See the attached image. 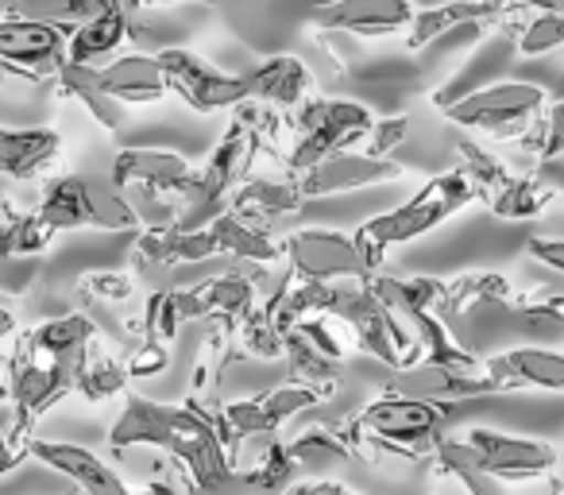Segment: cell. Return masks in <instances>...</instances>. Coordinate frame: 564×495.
<instances>
[{
	"label": "cell",
	"mask_w": 564,
	"mask_h": 495,
	"mask_svg": "<svg viewBox=\"0 0 564 495\" xmlns=\"http://www.w3.org/2000/svg\"><path fill=\"white\" fill-rule=\"evenodd\" d=\"M414 17L410 0H329L310 9V24L345 35H391Z\"/></svg>",
	"instance_id": "e0dca14e"
},
{
	"label": "cell",
	"mask_w": 564,
	"mask_h": 495,
	"mask_svg": "<svg viewBox=\"0 0 564 495\" xmlns=\"http://www.w3.org/2000/svg\"><path fill=\"white\" fill-rule=\"evenodd\" d=\"M86 294L101 302H128L135 294V279L124 276V271H89Z\"/></svg>",
	"instance_id": "681fc988"
},
{
	"label": "cell",
	"mask_w": 564,
	"mask_h": 495,
	"mask_svg": "<svg viewBox=\"0 0 564 495\" xmlns=\"http://www.w3.org/2000/svg\"><path fill=\"white\" fill-rule=\"evenodd\" d=\"M491 4L502 12V20H507V12H518V9H533V12H564V0H491Z\"/></svg>",
	"instance_id": "f5cc1de1"
},
{
	"label": "cell",
	"mask_w": 564,
	"mask_h": 495,
	"mask_svg": "<svg viewBox=\"0 0 564 495\" xmlns=\"http://www.w3.org/2000/svg\"><path fill=\"white\" fill-rule=\"evenodd\" d=\"M484 376L495 395L522 391H564V356L553 348H507V353L484 356Z\"/></svg>",
	"instance_id": "2e32d148"
},
{
	"label": "cell",
	"mask_w": 564,
	"mask_h": 495,
	"mask_svg": "<svg viewBox=\"0 0 564 495\" xmlns=\"http://www.w3.org/2000/svg\"><path fill=\"white\" fill-rule=\"evenodd\" d=\"M194 166L178 155V151L163 148H124L112 163V186H143L155 190V194L178 197L186 202L189 190H194Z\"/></svg>",
	"instance_id": "5bb4252c"
},
{
	"label": "cell",
	"mask_w": 564,
	"mask_h": 495,
	"mask_svg": "<svg viewBox=\"0 0 564 495\" xmlns=\"http://www.w3.org/2000/svg\"><path fill=\"white\" fill-rule=\"evenodd\" d=\"M286 453L294 456L299 469H340V464H352L356 453L340 441L337 426H314L302 438L286 441Z\"/></svg>",
	"instance_id": "8d00e7d4"
},
{
	"label": "cell",
	"mask_w": 564,
	"mask_h": 495,
	"mask_svg": "<svg viewBox=\"0 0 564 495\" xmlns=\"http://www.w3.org/2000/svg\"><path fill=\"white\" fill-rule=\"evenodd\" d=\"M63 151L51 128H0V179L32 182L47 171Z\"/></svg>",
	"instance_id": "603a6c76"
},
{
	"label": "cell",
	"mask_w": 564,
	"mask_h": 495,
	"mask_svg": "<svg viewBox=\"0 0 564 495\" xmlns=\"http://www.w3.org/2000/svg\"><path fill=\"white\" fill-rule=\"evenodd\" d=\"M155 63L166 78V89L178 94L194 112H220V109H232V105L248 101V86H243L240 74L217 71V66L205 63L202 55H194V51H186V47L159 51Z\"/></svg>",
	"instance_id": "52a82bcc"
},
{
	"label": "cell",
	"mask_w": 564,
	"mask_h": 495,
	"mask_svg": "<svg viewBox=\"0 0 564 495\" xmlns=\"http://www.w3.org/2000/svg\"><path fill=\"white\" fill-rule=\"evenodd\" d=\"M525 248H530L533 260H541L549 271H564V240H553V236H530L525 240Z\"/></svg>",
	"instance_id": "f907efd6"
},
{
	"label": "cell",
	"mask_w": 564,
	"mask_h": 495,
	"mask_svg": "<svg viewBox=\"0 0 564 495\" xmlns=\"http://www.w3.org/2000/svg\"><path fill=\"white\" fill-rule=\"evenodd\" d=\"M371 125H376V112L368 105L348 101V97H310L299 105V120L291 125L294 143L291 155H282V166L291 179H299L325 155L352 151V143H360Z\"/></svg>",
	"instance_id": "277c9868"
},
{
	"label": "cell",
	"mask_w": 564,
	"mask_h": 495,
	"mask_svg": "<svg viewBox=\"0 0 564 495\" xmlns=\"http://www.w3.org/2000/svg\"><path fill=\"white\" fill-rule=\"evenodd\" d=\"M441 283H445V279H430V276H383V271L371 276V287H376V294L383 299V306L391 310V314L437 310Z\"/></svg>",
	"instance_id": "e575fe53"
},
{
	"label": "cell",
	"mask_w": 564,
	"mask_h": 495,
	"mask_svg": "<svg viewBox=\"0 0 564 495\" xmlns=\"http://www.w3.org/2000/svg\"><path fill=\"white\" fill-rule=\"evenodd\" d=\"M306 197L299 194V182L286 174V182H271V179H243L232 194L225 197V209L232 217L248 220V225L271 233L274 217H291V213L302 209Z\"/></svg>",
	"instance_id": "7402d4cb"
},
{
	"label": "cell",
	"mask_w": 564,
	"mask_h": 495,
	"mask_svg": "<svg viewBox=\"0 0 564 495\" xmlns=\"http://www.w3.org/2000/svg\"><path fill=\"white\" fill-rule=\"evenodd\" d=\"M66 35L70 32L55 24L9 12L0 20V74L28 82L51 78L66 63Z\"/></svg>",
	"instance_id": "ba28073f"
},
{
	"label": "cell",
	"mask_w": 564,
	"mask_h": 495,
	"mask_svg": "<svg viewBox=\"0 0 564 495\" xmlns=\"http://www.w3.org/2000/svg\"><path fill=\"white\" fill-rule=\"evenodd\" d=\"M178 330H182V318H178V310H174V291L163 287V291L151 294L148 306H143L140 337H155V341H166V345H171V341L178 337Z\"/></svg>",
	"instance_id": "f6af8a7d"
},
{
	"label": "cell",
	"mask_w": 564,
	"mask_h": 495,
	"mask_svg": "<svg viewBox=\"0 0 564 495\" xmlns=\"http://www.w3.org/2000/svg\"><path fill=\"white\" fill-rule=\"evenodd\" d=\"M282 356H286V364H291V379H294V384L314 387L322 399L337 395V387H340V361L317 353V348L310 345V341L302 337L299 330L282 333Z\"/></svg>",
	"instance_id": "f546056e"
},
{
	"label": "cell",
	"mask_w": 564,
	"mask_h": 495,
	"mask_svg": "<svg viewBox=\"0 0 564 495\" xmlns=\"http://www.w3.org/2000/svg\"><path fill=\"white\" fill-rule=\"evenodd\" d=\"M109 4H120V0H9V12L12 17L43 20V24H55L63 32H70L82 20L105 12Z\"/></svg>",
	"instance_id": "f35d334b"
},
{
	"label": "cell",
	"mask_w": 564,
	"mask_h": 495,
	"mask_svg": "<svg viewBox=\"0 0 564 495\" xmlns=\"http://www.w3.org/2000/svg\"><path fill=\"white\" fill-rule=\"evenodd\" d=\"M128 372H124V361H117V356H109L101 345H89L86 361H82V372H78V391L82 399L89 402H105L112 399V395H124L128 391Z\"/></svg>",
	"instance_id": "d590c367"
},
{
	"label": "cell",
	"mask_w": 564,
	"mask_h": 495,
	"mask_svg": "<svg viewBox=\"0 0 564 495\" xmlns=\"http://www.w3.org/2000/svg\"><path fill=\"white\" fill-rule=\"evenodd\" d=\"M549 94L530 82H499V86L471 89L456 101H437L453 125L484 132L491 140H518L530 128V120L545 109Z\"/></svg>",
	"instance_id": "5b68a950"
},
{
	"label": "cell",
	"mask_w": 564,
	"mask_h": 495,
	"mask_svg": "<svg viewBox=\"0 0 564 495\" xmlns=\"http://www.w3.org/2000/svg\"><path fill=\"white\" fill-rule=\"evenodd\" d=\"M217 256L209 225L197 228H140L135 236V263L140 271H174L186 263H205Z\"/></svg>",
	"instance_id": "d6986e66"
},
{
	"label": "cell",
	"mask_w": 564,
	"mask_h": 495,
	"mask_svg": "<svg viewBox=\"0 0 564 495\" xmlns=\"http://www.w3.org/2000/svg\"><path fill=\"white\" fill-rule=\"evenodd\" d=\"M0 306H12V294L9 291H0Z\"/></svg>",
	"instance_id": "11a10c76"
},
{
	"label": "cell",
	"mask_w": 564,
	"mask_h": 495,
	"mask_svg": "<svg viewBox=\"0 0 564 495\" xmlns=\"http://www.w3.org/2000/svg\"><path fill=\"white\" fill-rule=\"evenodd\" d=\"M282 260L291 263V276L299 279H340V276H368L356 256L352 236L333 228H299L279 240Z\"/></svg>",
	"instance_id": "8fae6325"
},
{
	"label": "cell",
	"mask_w": 564,
	"mask_h": 495,
	"mask_svg": "<svg viewBox=\"0 0 564 495\" xmlns=\"http://www.w3.org/2000/svg\"><path fill=\"white\" fill-rule=\"evenodd\" d=\"M209 233H213V244H217V256H228V260L259 263V268L282 260V248L271 233L232 217L228 209H220L217 217H209Z\"/></svg>",
	"instance_id": "4316f807"
},
{
	"label": "cell",
	"mask_w": 564,
	"mask_h": 495,
	"mask_svg": "<svg viewBox=\"0 0 564 495\" xmlns=\"http://www.w3.org/2000/svg\"><path fill=\"white\" fill-rule=\"evenodd\" d=\"M251 101L274 105V109H299L314 89V74L294 55H267L256 71L240 74Z\"/></svg>",
	"instance_id": "44dd1931"
},
{
	"label": "cell",
	"mask_w": 564,
	"mask_h": 495,
	"mask_svg": "<svg viewBox=\"0 0 564 495\" xmlns=\"http://www.w3.org/2000/svg\"><path fill=\"white\" fill-rule=\"evenodd\" d=\"M502 12L495 9L491 0H441L430 9H414L406 32V51H425L433 40L456 32L464 24H499Z\"/></svg>",
	"instance_id": "cb8c5ba5"
},
{
	"label": "cell",
	"mask_w": 564,
	"mask_h": 495,
	"mask_svg": "<svg viewBox=\"0 0 564 495\" xmlns=\"http://www.w3.org/2000/svg\"><path fill=\"white\" fill-rule=\"evenodd\" d=\"M97 333H101V325L94 322L89 314H78V310H63V314H55L51 322L35 325V330H28V345H32V353L40 356H70L78 353V348L94 345Z\"/></svg>",
	"instance_id": "4dcf8cb0"
},
{
	"label": "cell",
	"mask_w": 564,
	"mask_h": 495,
	"mask_svg": "<svg viewBox=\"0 0 564 495\" xmlns=\"http://www.w3.org/2000/svg\"><path fill=\"white\" fill-rule=\"evenodd\" d=\"M128 28L132 24H128L124 4H109L105 12H97V17L82 20L78 28H70V35H66V58L70 63H94V58L112 55L132 35Z\"/></svg>",
	"instance_id": "83f0119b"
},
{
	"label": "cell",
	"mask_w": 564,
	"mask_h": 495,
	"mask_svg": "<svg viewBox=\"0 0 564 495\" xmlns=\"http://www.w3.org/2000/svg\"><path fill=\"white\" fill-rule=\"evenodd\" d=\"M32 456L40 464H47L51 472L66 476L82 495H132L128 484L101 461L97 453H89L86 445H70V441H32Z\"/></svg>",
	"instance_id": "ffe728a7"
},
{
	"label": "cell",
	"mask_w": 564,
	"mask_h": 495,
	"mask_svg": "<svg viewBox=\"0 0 564 495\" xmlns=\"http://www.w3.org/2000/svg\"><path fill=\"white\" fill-rule=\"evenodd\" d=\"M507 299H510V283L502 276H495V271H464V276L441 283L437 318L441 322H453L468 302H507Z\"/></svg>",
	"instance_id": "1f68e13d"
},
{
	"label": "cell",
	"mask_w": 564,
	"mask_h": 495,
	"mask_svg": "<svg viewBox=\"0 0 564 495\" xmlns=\"http://www.w3.org/2000/svg\"><path fill=\"white\" fill-rule=\"evenodd\" d=\"M468 445L476 449L479 464L491 472L495 480H541V476H553L556 472V453L549 441L541 438H514V433H499V430H471L468 433Z\"/></svg>",
	"instance_id": "30bf717a"
},
{
	"label": "cell",
	"mask_w": 564,
	"mask_h": 495,
	"mask_svg": "<svg viewBox=\"0 0 564 495\" xmlns=\"http://www.w3.org/2000/svg\"><path fill=\"white\" fill-rule=\"evenodd\" d=\"M556 202V190L541 186L533 174H510L491 197H487V209L502 220H525V217H538L541 209Z\"/></svg>",
	"instance_id": "836d02e7"
},
{
	"label": "cell",
	"mask_w": 564,
	"mask_h": 495,
	"mask_svg": "<svg viewBox=\"0 0 564 495\" xmlns=\"http://www.w3.org/2000/svg\"><path fill=\"white\" fill-rule=\"evenodd\" d=\"M453 410L456 407H445V402L402 399V395L379 391V399H371L360 415H352L345 426H337V433L356 453V461H364L371 453L422 456L445 433Z\"/></svg>",
	"instance_id": "3957f363"
},
{
	"label": "cell",
	"mask_w": 564,
	"mask_h": 495,
	"mask_svg": "<svg viewBox=\"0 0 564 495\" xmlns=\"http://www.w3.org/2000/svg\"><path fill=\"white\" fill-rule=\"evenodd\" d=\"M171 291L182 322L225 318V322L236 325L259 302V287L243 271H220V276H209L194 287H171Z\"/></svg>",
	"instance_id": "7c38bea8"
},
{
	"label": "cell",
	"mask_w": 564,
	"mask_h": 495,
	"mask_svg": "<svg viewBox=\"0 0 564 495\" xmlns=\"http://www.w3.org/2000/svg\"><path fill=\"white\" fill-rule=\"evenodd\" d=\"M35 213H40L55 233L86 228V217H82V174H63V179L47 182Z\"/></svg>",
	"instance_id": "ab89813d"
},
{
	"label": "cell",
	"mask_w": 564,
	"mask_h": 495,
	"mask_svg": "<svg viewBox=\"0 0 564 495\" xmlns=\"http://www.w3.org/2000/svg\"><path fill=\"white\" fill-rule=\"evenodd\" d=\"M402 166L391 159L364 155V151H337V155H325L322 163H314L310 171H302L299 194L302 197H329V194H348V190L376 186V182L399 179Z\"/></svg>",
	"instance_id": "9a60e30c"
},
{
	"label": "cell",
	"mask_w": 564,
	"mask_h": 495,
	"mask_svg": "<svg viewBox=\"0 0 564 495\" xmlns=\"http://www.w3.org/2000/svg\"><path fill=\"white\" fill-rule=\"evenodd\" d=\"M471 202H479V194L460 166H456V171H445V174H433L410 202H402V205H394V209L379 213V217L364 220V225L352 233L356 256H360L364 271H368V276L383 271L387 248L422 240L425 233L441 228L453 213H460L464 205H471Z\"/></svg>",
	"instance_id": "7a4b0ae2"
},
{
	"label": "cell",
	"mask_w": 564,
	"mask_h": 495,
	"mask_svg": "<svg viewBox=\"0 0 564 495\" xmlns=\"http://www.w3.org/2000/svg\"><path fill=\"white\" fill-rule=\"evenodd\" d=\"M55 82H58V94L74 97V101L86 105L89 117H94L101 128H109V132H120V128L128 125V105H120L117 97L105 94L101 78H97V66L70 63V58H66V63L55 71Z\"/></svg>",
	"instance_id": "484cf974"
},
{
	"label": "cell",
	"mask_w": 564,
	"mask_h": 495,
	"mask_svg": "<svg viewBox=\"0 0 564 495\" xmlns=\"http://www.w3.org/2000/svg\"><path fill=\"white\" fill-rule=\"evenodd\" d=\"M564 43V12H533L530 24L518 28V51L525 58L549 55Z\"/></svg>",
	"instance_id": "ee69618b"
},
{
	"label": "cell",
	"mask_w": 564,
	"mask_h": 495,
	"mask_svg": "<svg viewBox=\"0 0 564 495\" xmlns=\"http://www.w3.org/2000/svg\"><path fill=\"white\" fill-rule=\"evenodd\" d=\"M410 136V120L406 117H391V120H376L364 136V155L376 159H391L394 148H402V140Z\"/></svg>",
	"instance_id": "7dc6e473"
},
{
	"label": "cell",
	"mask_w": 564,
	"mask_h": 495,
	"mask_svg": "<svg viewBox=\"0 0 564 495\" xmlns=\"http://www.w3.org/2000/svg\"><path fill=\"white\" fill-rule=\"evenodd\" d=\"M171 368V345L155 337H140V345L128 353L124 372L128 379H143V376H159V372Z\"/></svg>",
	"instance_id": "bcb514c9"
},
{
	"label": "cell",
	"mask_w": 564,
	"mask_h": 495,
	"mask_svg": "<svg viewBox=\"0 0 564 495\" xmlns=\"http://www.w3.org/2000/svg\"><path fill=\"white\" fill-rule=\"evenodd\" d=\"M232 341L243 356H251V361H279L282 356V333L274 330V322L263 310V302H256V306L236 322Z\"/></svg>",
	"instance_id": "60d3db41"
},
{
	"label": "cell",
	"mask_w": 564,
	"mask_h": 495,
	"mask_svg": "<svg viewBox=\"0 0 564 495\" xmlns=\"http://www.w3.org/2000/svg\"><path fill=\"white\" fill-rule=\"evenodd\" d=\"M518 148H522L525 155H533V163H538V159L561 155L564 151V101L549 97L545 109H541L538 117L530 120V128L518 136Z\"/></svg>",
	"instance_id": "b9f144b4"
},
{
	"label": "cell",
	"mask_w": 564,
	"mask_h": 495,
	"mask_svg": "<svg viewBox=\"0 0 564 495\" xmlns=\"http://www.w3.org/2000/svg\"><path fill=\"white\" fill-rule=\"evenodd\" d=\"M112 453L159 449L189 476L194 492H217L228 480V453L217 426L189 402H155L128 391L124 410L109 430Z\"/></svg>",
	"instance_id": "6da1fadb"
},
{
	"label": "cell",
	"mask_w": 564,
	"mask_h": 495,
	"mask_svg": "<svg viewBox=\"0 0 564 495\" xmlns=\"http://www.w3.org/2000/svg\"><path fill=\"white\" fill-rule=\"evenodd\" d=\"M286 495H356V492L345 484H337V480H314V484H291Z\"/></svg>",
	"instance_id": "db71d44e"
},
{
	"label": "cell",
	"mask_w": 564,
	"mask_h": 495,
	"mask_svg": "<svg viewBox=\"0 0 564 495\" xmlns=\"http://www.w3.org/2000/svg\"><path fill=\"white\" fill-rule=\"evenodd\" d=\"M430 461L441 476H453L468 487V495H502V480H495L491 472L479 464L476 449L468 441L456 438H437L430 445Z\"/></svg>",
	"instance_id": "f1b7e54d"
},
{
	"label": "cell",
	"mask_w": 564,
	"mask_h": 495,
	"mask_svg": "<svg viewBox=\"0 0 564 495\" xmlns=\"http://www.w3.org/2000/svg\"><path fill=\"white\" fill-rule=\"evenodd\" d=\"M32 441H35V430L20 422H9V430L0 433V480L12 476L20 464L32 456Z\"/></svg>",
	"instance_id": "c3c4849f"
},
{
	"label": "cell",
	"mask_w": 564,
	"mask_h": 495,
	"mask_svg": "<svg viewBox=\"0 0 564 495\" xmlns=\"http://www.w3.org/2000/svg\"><path fill=\"white\" fill-rule=\"evenodd\" d=\"M317 402H325L322 395L306 384H294V379L256 395V399L220 402L217 433H220V441H225V453L236 438H243V433H271V430H279L282 422H291L294 415L317 407Z\"/></svg>",
	"instance_id": "9c48e42d"
},
{
	"label": "cell",
	"mask_w": 564,
	"mask_h": 495,
	"mask_svg": "<svg viewBox=\"0 0 564 495\" xmlns=\"http://www.w3.org/2000/svg\"><path fill=\"white\" fill-rule=\"evenodd\" d=\"M12 337H17V318H12V306H0V399L9 395V348Z\"/></svg>",
	"instance_id": "816d5d0a"
},
{
	"label": "cell",
	"mask_w": 564,
	"mask_h": 495,
	"mask_svg": "<svg viewBox=\"0 0 564 495\" xmlns=\"http://www.w3.org/2000/svg\"><path fill=\"white\" fill-rule=\"evenodd\" d=\"M456 151H460V171L471 179V186H476L479 202H487V197H491L495 190H499L502 182L510 179V166L502 163L499 155H491V151H487L484 143L460 140V143H456Z\"/></svg>",
	"instance_id": "7bdbcfd3"
},
{
	"label": "cell",
	"mask_w": 564,
	"mask_h": 495,
	"mask_svg": "<svg viewBox=\"0 0 564 495\" xmlns=\"http://www.w3.org/2000/svg\"><path fill=\"white\" fill-rule=\"evenodd\" d=\"M379 391L402 395V399L445 402V407L495 395L487 376H464V372H448V368H441V364H425V361H414V364H406V368H391V376L383 379Z\"/></svg>",
	"instance_id": "4fadbf2b"
},
{
	"label": "cell",
	"mask_w": 564,
	"mask_h": 495,
	"mask_svg": "<svg viewBox=\"0 0 564 495\" xmlns=\"http://www.w3.org/2000/svg\"><path fill=\"white\" fill-rule=\"evenodd\" d=\"M82 217H86V228H101V233H132V228H140L128 197L117 186H105V182L94 179H82Z\"/></svg>",
	"instance_id": "d6a6232c"
},
{
	"label": "cell",
	"mask_w": 564,
	"mask_h": 495,
	"mask_svg": "<svg viewBox=\"0 0 564 495\" xmlns=\"http://www.w3.org/2000/svg\"><path fill=\"white\" fill-rule=\"evenodd\" d=\"M97 78H101L105 94L117 97L120 105H151L171 94L155 55H120L105 71H97Z\"/></svg>",
	"instance_id": "d4e9b609"
},
{
	"label": "cell",
	"mask_w": 564,
	"mask_h": 495,
	"mask_svg": "<svg viewBox=\"0 0 564 495\" xmlns=\"http://www.w3.org/2000/svg\"><path fill=\"white\" fill-rule=\"evenodd\" d=\"M55 240V228L40 217V213H4V225H0V256L4 260H17V256H40Z\"/></svg>",
	"instance_id": "74e56055"
},
{
	"label": "cell",
	"mask_w": 564,
	"mask_h": 495,
	"mask_svg": "<svg viewBox=\"0 0 564 495\" xmlns=\"http://www.w3.org/2000/svg\"><path fill=\"white\" fill-rule=\"evenodd\" d=\"M299 472L294 456L286 453V441L279 433H243L228 445V476H240L251 487H267L279 492L286 487Z\"/></svg>",
	"instance_id": "ac0fdd59"
},
{
	"label": "cell",
	"mask_w": 564,
	"mask_h": 495,
	"mask_svg": "<svg viewBox=\"0 0 564 495\" xmlns=\"http://www.w3.org/2000/svg\"><path fill=\"white\" fill-rule=\"evenodd\" d=\"M317 4H329V0H314V9H317Z\"/></svg>",
	"instance_id": "9f6ffc18"
},
{
	"label": "cell",
	"mask_w": 564,
	"mask_h": 495,
	"mask_svg": "<svg viewBox=\"0 0 564 495\" xmlns=\"http://www.w3.org/2000/svg\"><path fill=\"white\" fill-rule=\"evenodd\" d=\"M124 12H140L148 4H166V0H120ZM213 9L228 24V32L251 51H271L282 35H291L302 20H310L314 0H194Z\"/></svg>",
	"instance_id": "8992f818"
}]
</instances>
